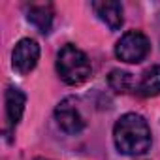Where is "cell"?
Instances as JSON below:
<instances>
[{"mask_svg": "<svg viewBox=\"0 0 160 160\" xmlns=\"http://www.w3.org/2000/svg\"><path fill=\"white\" fill-rule=\"evenodd\" d=\"M113 141L117 151L122 154H145L152 143L151 126L139 113H124L113 126Z\"/></svg>", "mask_w": 160, "mask_h": 160, "instance_id": "obj_1", "label": "cell"}, {"mask_svg": "<svg viewBox=\"0 0 160 160\" xmlns=\"http://www.w3.org/2000/svg\"><path fill=\"white\" fill-rule=\"evenodd\" d=\"M92 66L89 57L73 43H66L57 53V73L66 85H81L91 77Z\"/></svg>", "mask_w": 160, "mask_h": 160, "instance_id": "obj_2", "label": "cell"}, {"mask_svg": "<svg viewBox=\"0 0 160 160\" xmlns=\"http://www.w3.org/2000/svg\"><path fill=\"white\" fill-rule=\"evenodd\" d=\"M151 53V42L141 30L124 32L115 43V57L126 64H139Z\"/></svg>", "mask_w": 160, "mask_h": 160, "instance_id": "obj_3", "label": "cell"}, {"mask_svg": "<svg viewBox=\"0 0 160 160\" xmlns=\"http://www.w3.org/2000/svg\"><path fill=\"white\" fill-rule=\"evenodd\" d=\"M40 60V45L32 38H23L15 43L12 51V66L17 73H30Z\"/></svg>", "mask_w": 160, "mask_h": 160, "instance_id": "obj_4", "label": "cell"}, {"mask_svg": "<svg viewBox=\"0 0 160 160\" xmlns=\"http://www.w3.org/2000/svg\"><path fill=\"white\" fill-rule=\"evenodd\" d=\"M55 119H57L58 126L66 134H72V136L79 134L85 128V124H87L85 117L81 115V111H79V108H77L73 98H64L55 108Z\"/></svg>", "mask_w": 160, "mask_h": 160, "instance_id": "obj_5", "label": "cell"}, {"mask_svg": "<svg viewBox=\"0 0 160 160\" xmlns=\"http://www.w3.org/2000/svg\"><path fill=\"white\" fill-rule=\"evenodd\" d=\"M4 104H6V121H8V128L13 130L19 121L23 119L25 113V106H27V94L17 89V87H8L6 94H4Z\"/></svg>", "mask_w": 160, "mask_h": 160, "instance_id": "obj_6", "label": "cell"}, {"mask_svg": "<svg viewBox=\"0 0 160 160\" xmlns=\"http://www.w3.org/2000/svg\"><path fill=\"white\" fill-rule=\"evenodd\" d=\"M91 8L94 10V13L98 15L100 21H104L111 30H119L124 23V10L122 4L117 0H102V2H92Z\"/></svg>", "mask_w": 160, "mask_h": 160, "instance_id": "obj_7", "label": "cell"}, {"mask_svg": "<svg viewBox=\"0 0 160 160\" xmlns=\"http://www.w3.org/2000/svg\"><path fill=\"white\" fill-rule=\"evenodd\" d=\"M27 19L28 23H32L42 34H49L51 27H53V17H55V10L53 4L49 2H32L27 8Z\"/></svg>", "mask_w": 160, "mask_h": 160, "instance_id": "obj_8", "label": "cell"}, {"mask_svg": "<svg viewBox=\"0 0 160 160\" xmlns=\"http://www.w3.org/2000/svg\"><path fill=\"white\" fill-rule=\"evenodd\" d=\"M136 92L143 98L160 94V66H151L149 70L143 72L139 83L136 85Z\"/></svg>", "mask_w": 160, "mask_h": 160, "instance_id": "obj_9", "label": "cell"}, {"mask_svg": "<svg viewBox=\"0 0 160 160\" xmlns=\"http://www.w3.org/2000/svg\"><path fill=\"white\" fill-rule=\"evenodd\" d=\"M108 83H109V87H111L115 92H119V94H124V92L136 89V87H134V77H132V73H130V72H124V70H119V68L109 72Z\"/></svg>", "mask_w": 160, "mask_h": 160, "instance_id": "obj_10", "label": "cell"}, {"mask_svg": "<svg viewBox=\"0 0 160 160\" xmlns=\"http://www.w3.org/2000/svg\"><path fill=\"white\" fill-rule=\"evenodd\" d=\"M34 160H49V158H43V156H38V158H34Z\"/></svg>", "mask_w": 160, "mask_h": 160, "instance_id": "obj_11", "label": "cell"}]
</instances>
